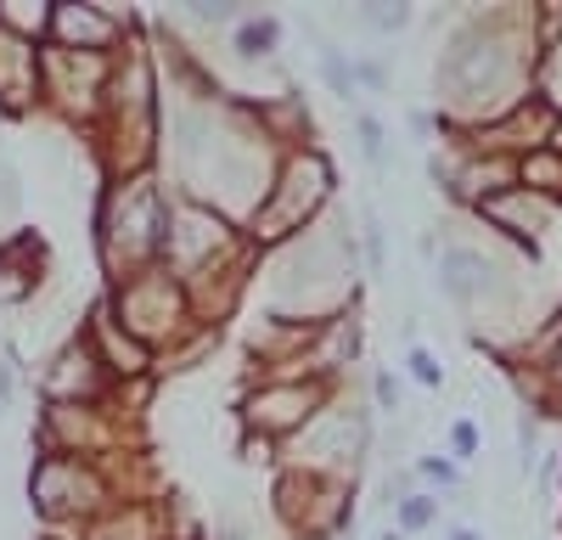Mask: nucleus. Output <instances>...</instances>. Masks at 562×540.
I'll return each instance as SVG.
<instances>
[{"mask_svg": "<svg viewBox=\"0 0 562 540\" xmlns=\"http://www.w3.org/2000/svg\"><path fill=\"white\" fill-rule=\"evenodd\" d=\"M344 18H349L355 29H371L378 40H400V34H411L416 7H405V0H371V7H349Z\"/></svg>", "mask_w": 562, "mask_h": 540, "instance_id": "4be33fe9", "label": "nucleus"}, {"mask_svg": "<svg viewBox=\"0 0 562 540\" xmlns=\"http://www.w3.org/2000/svg\"><path fill=\"white\" fill-rule=\"evenodd\" d=\"M439 518H445V502L439 495H428V490H411L405 502L394 507V529L411 540V535H428V529H439Z\"/></svg>", "mask_w": 562, "mask_h": 540, "instance_id": "5701e85b", "label": "nucleus"}, {"mask_svg": "<svg viewBox=\"0 0 562 540\" xmlns=\"http://www.w3.org/2000/svg\"><path fill=\"white\" fill-rule=\"evenodd\" d=\"M169 203H175V192L158 180V169L124 175V180H102V187H97V198H90V248H97L102 288L130 282L135 270L158 265Z\"/></svg>", "mask_w": 562, "mask_h": 540, "instance_id": "f03ea898", "label": "nucleus"}, {"mask_svg": "<svg viewBox=\"0 0 562 540\" xmlns=\"http://www.w3.org/2000/svg\"><path fill=\"white\" fill-rule=\"evenodd\" d=\"M473 214H479L484 232L518 243L524 254H540L546 237L557 232V220H562V203H551V198H540V192H524V187H506V192H495V198H490L484 209H473Z\"/></svg>", "mask_w": 562, "mask_h": 540, "instance_id": "ddd939ff", "label": "nucleus"}, {"mask_svg": "<svg viewBox=\"0 0 562 540\" xmlns=\"http://www.w3.org/2000/svg\"><path fill=\"white\" fill-rule=\"evenodd\" d=\"M29 378H34V372H29V355H23L18 344H7V349H0V412H7V405H18V394H23Z\"/></svg>", "mask_w": 562, "mask_h": 540, "instance_id": "cd10ccee", "label": "nucleus"}, {"mask_svg": "<svg viewBox=\"0 0 562 540\" xmlns=\"http://www.w3.org/2000/svg\"><path fill=\"white\" fill-rule=\"evenodd\" d=\"M310 52H315V74L321 85L333 90L338 102H360V85H355V52L344 40H310Z\"/></svg>", "mask_w": 562, "mask_h": 540, "instance_id": "a211bd4d", "label": "nucleus"}, {"mask_svg": "<svg viewBox=\"0 0 562 540\" xmlns=\"http://www.w3.org/2000/svg\"><path fill=\"white\" fill-rule=\"evenodd\" d=\"M333 209H338V164H333V153L326 147H293V153H281V164L270 175V192L254 209V220L243 225V237L259 254H270L281 243L315 232Z\"/></svg>", "mask_w": 562, "mask_h": 540, "instance_id": "7ed1b4c3", "label": "nucleus"}, {"mask_svg": "<svg viewBox=\"0 0 562 540\" xmlns=\"http://www.w3.org/2000/svg\"><path fill=\"white\" fill-rule=\"evenodd\" d=\"M411 479L428 484V495H439V502H445V495L461 490V462H450L445 450H422V457L411 462Z\"/></svg>", "mask_w": 562, "mask_h": 540, "instance_id": "b1692460", "label": "nucleus"}, {"mask_svg": "<svg viewBox=\"0 0 562 540\" xmlns=\"http://www.w3.org/2000/svg\"><path fill=\"white\" fill-rule=\"evenodd\" d=\"M52 277V243H45L34 225L0 237V310H29Z\"/></svg>", "mask_w": 562, "mask_h": 540, "instance_id": "2eb2a0df", "label": "nucleus"}, {"mask_svg": "<svg viewBox=\"0 0 562 540\" xmlns=\"http://www.w3.org/2000/svg\"><path fill=\"white\" fill-rule=\"evenodd\" d=\"M557 473H562V457H557Z\"/></svg>", "mask_w": 562, "mask_h": 540, "instance_id": "c9c22d12", "label": "nucleus"}, {"mask_svg": "<svg viewBox=\"0 0 562 540\" xmlns=\"http://www.w3.org/2000/svg\"><path fill=\"white\" fill-rule=\"evenodd\" d=\"M445 457L450 462H479V450H484V428H479V417H450V428H445Z\"/></svg>", "mask_w": 562, "mask_h": 540, "instance_id": "bb28decb", "label": "nucleus"}, {"mask_svg": "<svg viewBox=\"0 0 562 540\" xmlns=\"http://www.w3.org/2000/svg\"><path fill=\"white\" fill-rule=\"evenodd\" d=\"M450 540H484V529H479V524H456Z\"/></svg>", "mask_w": 562, "mask_h": 540, "instance_id": "72a5a7b5", "label": "nucleus"}, {"mask_svg": "<svg viewBox=\"0 0 562 540\" xmlns=\"http://www.w3.org/2000/svg\"><path fill=\"white\" fill-rule=\"evenodd\" d=\"M338 389L333 383H315V378H248V389L237 394V423H243V439L254 450H276L299 439Z\"/></svg>", "mask_w": 562, "mask_h": 540, "instance_id": "423d86ee", "label": "nucleus"}, {"mask_svg": "<svg viewBox=\"0 0 562 540\" xmlns=\"http://www.w3.org/2000/svg\"><path fill=\"white\" fill-rule=\"evenodd\" d=\"M371 412H383V417H400V412H405V383H400V372H389V367L371 372Z\"/></svg>", "mask_w": 562, "mask_h": 540, "instance_id": "c756f323", "label": "nucleus"}, {"mask_svg": "<svg viewBox=\"0 0 562 540\" xmlns=\"http://www.w3.org/2000/svg\"><path fill=\"white\" fill-rule=\"evenodd\" d=\"M405 378L422 389V394H439L445 389V367L428 344H405Z\"/></svg>", "mask_w": 562, "mask_h": 540, "instance_id": "a878e982", "label": "nucleus"}, {"mask_svg": "<svg viewBox=\"0 0 562 540\" xmlns=\"http://www.w3.org/2000/svg\"><path fill=\"white\" fill-rule=\"evenodd\" d=\"M169 23H186V29H203V34H231L243 18H248V7L243 0H186V7H175V12H164Z\"/></svg>", "mask_w": 562, "mask_h": 540, "instance_id": "6ab92c4d", "label": "nucleus"}, {"mask_svg": "<svg viewBox=\"0 0 562 540\" xmlns=\"http://www.w3.org/2000/svg\"><path fill=\"white\" fill-rule=\"evenodd\" d=\"M405 130L416 135V142H439L445 119H439V108H411V113H405Z\"/></svg>", "mask_w": 562, "mask_h": 540, "instance_id": "473e14b6", "label": "nucleus"}, {"mask_svg": "<svg viewBox=\"0 0 562 540\" xmlns=\"http://www.w3.org/2000/svg\"><path fill=\"white\" fill-rule=\"evenodd\" d=\"M355 490L360 484H338V479L299 473V468H276L270 473V513L299 540H333L355 518Z\"/></svg>", "mask_w": 562, "mask_h": 540, "instance_id": "9b49d317", "label": "nucleus"}, {"mask_svg": "<svg viewBox=\"0 0 562 540\" xmlns=\"http://www.w3.org/2000/svg\"><path fill=\"white\" fill-rule=\"evenodd\" d=\"M79 344L102 360V372L113 378V383H140V378H153V349L147 344H135L119 322H113V310H108V299L97 293V304H90L85 315H79Z\"/></svg>", "mask_w": 562, "mask_h": 540, "instance_id": "4468645a", "label": "nucleus"}, {"mask_svg": "<svg viewBox=\"0 0 562 540\" xmlns=\"http://www.w3.org/2000/svg\"><path fill=\"white\" fill-rule=\"evenodd\" d=\"M18 214H23V180L7 158H0V237L18 232Z\"/></svg>", "mask_w": 562, "mask_h": 540, "instance_id": "7c9ffc66", "label": "nucleus"}, {"mask_svg": "<svg viewBox=\"0 0 562 540\" xmlns=\"http://www.w3.org/2000/svg\"><path fill=\"white\" fill-rule=\"evenodd\" d=\"M119 57V52H113ZM113 57L102 52H63V45H40V102L63 130L90 135L108 108V79Z\"/></svg>", "mask_w": 562, "mask_h": 540, "instance_id": "1a4fd4ad", "label": "nucleus"}, {"mask_svg": "<svg viewBox=\"0 0 562 540\" xmlns=\"http://www.w3.org/2000/svg\"><path fill=\"white\" fill-rule=\"evenodd\" d=\"M52 7L57 0H0V29L29 45H45L52 40Z\"/></svg>", "mask_w": 562, "mask_h": 540, "instance_id": "412c9836", "label": "nucleus"}, {"mask_svg": "<svg viewBox=\"0 0 562 540\" xmlns=\"http://www.w3.org/2000/svg\"><path fill=\"white\" fill-rule=\"evenodd\" d=\"M378 445V412H371L366 394L338 389L326 400V412L276 450V468H299V473H321L338 484H360V468Z\"/></svg>", "mask_w": 562, "mask_h": 540, "instance_id": "20e7f679", "label": "nucleus"}, {"mask_svg": "<svg viewBox=\"0 0 562 540\" xmlns=\"http://www.w3.org/2000/svg\"><path fill=\"white\" fill-rule=\"evenodd\" d=\"M29 502H34V513L52 524V529L74 535L90 518H102L119 502V490H113V479H108L102 462H85V457H34V468H29Z\"/></svg>", "mask_w": 562, "mask_h": 540, "instance_id": "6e6552de", "label": "nucleus"}, {"mask_svg": "<svg viewBox=\"0 0 562 540\" xmlns=\"http://www.w3.org/2000/svg\"><path fill=\"white\" fill-rule=\"evenodd\" d=\"M535 468H540V417L524 412V417H518V473L535 479Z\"/></svg>", "mask_w": 562, "mask_h": 540, "instance_id": "2f4dec72", "label": "nucleus"}, {"mask_svg": "<svg viewBox=\"0 0 562 540\" xmlns=\"http://www.w3.org/2000/svg\"><path fill=\"white\" fill-rule=\"evenodd\" d=\"M243 248H248L243 225H231V220L214 214L209 203H198V198H175V203H169V225H164V254H158V265L169 270L180 288L198 282L203 270L237 259Z\"/></svg>", "mask_w": 562, "mask_h": 540, "instance_id": "9d476101", "label": "nucleus"}, {"mask_svg": "<svg viewBox=\"0 0 562 540\" xmlns=\"http://www.w3.org/2000/svg\"><path fill=\"white\" fill-rule=\"evenodd\" d=\"M281 40H288V23H281L276 12H254L248 7V18L225 34V45H231V57L237 63H270V57H281Z\"/></svg>", "mask_w": 562, "mask_h": 540, "instance_id": "f3484780", "label": "nucleus"}, {"mask_svg": "<svg viewBox=\"0 0 562 540\" xmlns=\"http://www.w3.org/2000/svg\"><path fill=\"white\" fill-rule=\"evenodd\" d=\"M355 237H360V277L383 282V277H389V225H383V214L371 209V203H360Z\"/></svg>", "mask_w": 562, "mask_h": 540, "instance_id": "aec40b11", "label": "nucleus"}, {"mask_svg": "<svg viewBox=\"0 0 562 540\" xmlns=\"http://www.w3.org/2000/svg\"><path fill=\"white\" fill-rule=\"evenodd\" d=\"M108 310H113V322L135 338V344H147L153 355L175 349L180 338H192L198 322H192V304H186V288L169 277L164 265H147V270H135L130 282H113L102 288Z\"/></svg>", "mask_w": 562, "mask_h": 540, "instance_id": "39448f33", "label": "nucleus"}, {"mask_svg": "<svg viewBox=\"0 0 562 540\" xmlns=\"http://www.w3.org/2000/svg\"><path fill=\"white\" fill-rule=\"evenodd\" d=\"M378 540H405V535H400V529L389 524V529H378Z\"/></svg>", "mask_w": 562, "mask_h": 540, "instance_id": "f704fd0d", "label": "nucleus"}, {"mask_svg": "<svg viewBox=\"0 0 562 540\" xmlns=\"http://www.w3.org/2000/svg\"><path fill=\"white\" fill-rule=\"evenodd\" d=\"M34 389H40V405H102L113 394V378L74 333L45 355V367L34 372Z\"/></svg>", "mask_w": 562, "mask_h": 540, "instance_id": "f8f14e48", "label": "nucleus"}, {"mask_svg": "<svg viewBox=\"0 0 562 540\" xmlns=\"http://www.w3.org/2000/svg\"><path fill=\"white\" fill-rule=\"evenodd\" d=\"M434 282L439 293L461 310L467 327L495 322V310H518V277H512V265L495 259L490 248L479 243H461V237H439V254H434Z\"/></svg>", "mask_w": 562, "mask_h": 540, "instance_id": "0eeeda50", "label": "nucleus"}, {"mask_svg": "<svg viewBox=\"0 0 562 540\" xmlns=\"http://www.w3.org/2000/svg\"><path fill=\"white\" fill-rule=\"evenodd\" d=\"M518 7H473L461 12V29L439 45L434 63V102L445 130L473 135L512 113L540 79V52L535 34H506Z\"/></svg>", "mask_w": 562, "mask_h": 540, "instance_id": "f257e3e1", "label": "nucleus"}, {"mask_svg": "<svg viewBox=\"0 0 562 540\" xmlns=\"http://www.w3.org/2000/svg\"><path fill=\"white\" fill-rule=\"evenodd\" d=\"M355 85H360V90H371V97H389V90H394V57L355 52Z\"/></svg>", "mask_w": 562, "mask_h": 540, "instance_id": "c85d7f7f", "label": "nucleus"}, {"mask_svg": "<svg viewBox=\"0 0 562 540\" xmlns=\"http://www.w3.org/2000/svg\"><path fill=\"white\" fill-rule=\"evenodd\" d=\"M355 147H360V158H366L371 169L383 175L389 158H394V153H389V124H383L378 113H355Z\"/></svg>", "mask_w": 562, "mask_h": 540, "instance_id": "393cba45", "label": "nucleus"}, {"mask_svg": "<svg viewBox=\"0 0 562 540\" xmlns=\"http://www.w3.org/2000/svg\"><path fill=\"white\" fill-rule=\"evenodd\" d=\"M34 113H45V102H40V45L0 29V119L23 124Z\"/></svg>", "mask_w": 562, "mask_h": 540, "instance_id": "dca6fc26", "label": "nucleus"}]
</instances>
